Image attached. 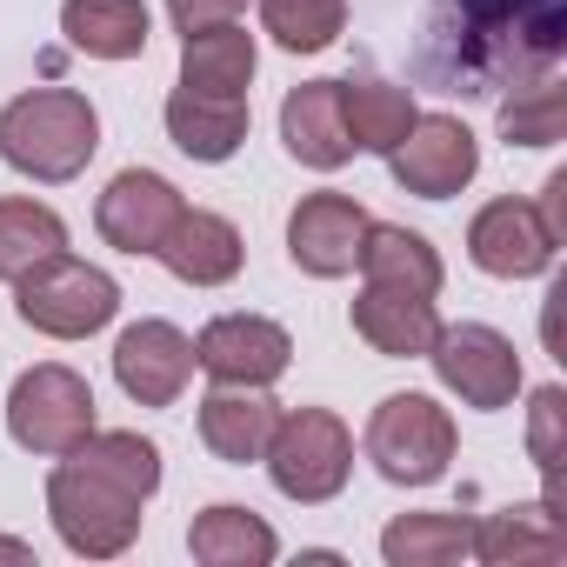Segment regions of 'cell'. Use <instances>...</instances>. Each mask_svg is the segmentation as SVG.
I'll use <instances>...</instances> for the list:
<instances>
[{
    "label": "cell",
    "instance_id": "obj_17",
    "mask_svg": "<svg viewBox=\"0 0 567 567\" xmlns=\"http://www.w3.org/2000/svg\"><path fill=\"white\" fill-rule=\"evenodd\" d=\"M354 334L374 348V354H388V361H427V348H434V334H441V315H434V301L427 295H408V288H361V301H354Z\"/></svg>",
    "mask_w": 567,
    "mask_h": 567
},
{
    "label": "cell",
    "instance_id": "obj_9",
    "mask_svg": "<svg viewBox=\"0 0 567 567\" xmlns=\"http://www.w3.org/2000/svg\"><path fill=\"white\" fill-rule=\"evenodd\" d=\"M467 254H474V267L494 274V280H534V274L554 267L560 234L547 227L540 200H514V194H507V200H487V207L467 220Z\"/></svg>",
    "mask_w": 567,
    "mask_h": 567
},
{
    "label": "cell",
    "instance_id": "obj_33",
    "mask_svg": "<svg viewBox=\"0 0 567 567\" xmlns=\"http://www.w3.org/2000/svg\"><path fill=\"white\" fill-rule=\"evenodd\" d=\"M540 214H547V227H554V234H567V174H554V181H547Z\"/></svg>",
    "mask_w": 567,
    "mask_h": 567
},
{
    "label": "cell",
    "instance_id": "obj_12",
    "mask_svg": "<svg viewBox=\"0 0 567 567\" xmlns=\"http://www.w3.org/2000/svg\"><path fill=\"white\" fill-rule=\"evenodd\" d=\"M114 381L141 408H174L194 381V341L174 321H134L114 341Z\"/></svg>",
    "mask_w": 567,
    "mask_h": 567
},
{
    "label": "cell",
    "instance_id": "obj_14",
    "mask_svg": "<svg viewBox=\"0 0 567 567\" xmlns=\"http://www.w3.org/2000/svg\"><path fill=\"white\" fill-rule=\"evenodd\" d=\"M361 234H368V207L354 194H308L288 214V260L315 280H341L354 274Z\"/></svg>",
    "mask_w": 567,
    "mask_h": 567
},
{
    "label": "cell",
    "instance_id": "obj_1",
    "mask_svg": "<svg viewBox=\"0 0 567 567\" xmlns=\"http://www.w3.org/2000/svg\"><path fill=\"white\" fill-rule=\"evenodd\" d=\"M567 48V0H447V21H434V61L461 81H540Z\"/></svg>",
    "mask_w": 567,
    "mask_h": 567
},
{
    "label": "cell",
    "instance_id": "obj_30",
    "mask_svg": "<svg viewBox=\"0 0 567 567\" xmlns=\"http://www.w3.org/2000/svg\"><path fill=\"white\" fill-rule=\"evenodd\" d=\"M74 454H81L87 467L114 474L121 487H134L141 501H154V487H161V447H154V441H141L134 427H107V434L94 427V434H87Z\"/></svg>",
    "mask_w": 567,
    "mask_h": 567
},
{
    "label": "cell",
    "instance_id": "obj_25",
    "mask_svg": "<svg viewBox=\"0 0 567 567\" xmlns=\"http://www.w3.org/2000/svg\"><path fill=\"white\" fill-rule=\"evenodd\" d=\"M341 114H348V141L368 147V154H394L414 127V87H394V81H341Z\"/></svg>",
    "mask_w": 567,
    "mask_h": 567
},
{
    "label": "cell",
    "instance_id": "obj_7",
    "mask_svg": "<svg viewBox=\"0 0 567 567\" xmlns=\"http://www.w3.org/2000/svg\"><path fill=\"white\" fill-rule=\"evenodd\" d=\"M8 434H14L28 454H48V461L74 454V447L94 434V388H87L74 368H61V361L28 368V374L8 388Z\"/></svg>",
    "mask_w": 567,
    "mask_h": 567
},
{
    "label": "cell",
    "instance_id": "obj_11",
    "mask_svg": "<svg viewBox=\"0 0 567 567\" xmlns=\"http://www.w3.org/2000/svg\"><path fill=\"white\" fill-rule=\"evenodd\" d=\"M388 167H394V181H401L408 194L447 200V194H461V187L481 174V141H474L467 121H454V114H414V127H408V141L388 154Z\"/></svg>",
    "mask_w": 567,
    "mask_h": 567
},
{
    "label": "cell",
    "instance_id": "obj_21",
    "mask_svg": "<svg viewBox=\"0 0 567 567\" xmlns=\"http://www.w3.org/2000/svg\"><path fill=\"white\" fill-rule=\"evenodd\" d=\"M361 280H374V288H408V295H441V254L427 247V234L414 227H394V220H368L361 234V254H354Z\"/></svg>",
    "mask_w": 567,
    "mask_h": 567
},
{
    "label": "cell",
    "instance_id": "obj_18",
    "mask_svg": "<svg viewBox=\"0 0 567 567\" xmlns=\"http://www.w3.org/2000/svg\"><path fill=\"white\" fill-rule=\"evenodd\" d=\"M274 421H280V401L267 388H227V381H214V394L200 401V441L227 467L260 461L267 441H274Z\"/></svg>",
    "mask_w": 567,
    "mask_h": 567
},
{
    "label": "cell",
    "instance_id": "obj_2",
    "mask_svg": "<svg viewBox=\"0 0 567 567\" xmlns=\"http://www.w3.org/2000/svg\"><path fill=\"white\" fill-rule=\"evenodd\" d=\"M101 154V114L74 87H34L0 107V161L28 181H74Z\"/></svg>",
    "mask_w": 567,
    "mask_h": 567
},
{
    "label": "cell",
    "instance_id": "obj_16",
    "mask_svg": "<svg viewBox=\"0 0 567 567\" xmlns=\"http://www.w3.org/2000/svg\"><path fill=\"white\" fill-rule=\"evenodd\" d=\"M280 141L288 154L315 174H334L354 161L348 141V114H341V81H301L288 101H280Z\"/></svg>",
    "mask_w": 567,
    "mask_h": 567
},
{
    "label": "cell",
    "instance_id": "obj_32",
    "mask_svg": "<svg viewBox=\"0 0 567 567\" xmlns=\"http://www.w3.org/2000/svg\"><path fill=\"white\" fill-rule=\"evenodd\" d=\"M247 0H167V14L181 34H200V28H220V21H240Z\"/></svg>",
    "mask_w": 567,
    "mask_h": 567
},
{
    "label": "cell",
    "instance_id": "obj_22",
    "mask_svg": "<svg viewBox=\"0 0 567 567\" xmlns=\"http://www.w3.org/2000/svg\"><path fill=\"white\" fill-rule=\"evenodd\" d=\"M61 34L87 61H141L154 21L141 0H61Z\"/></svg>",
    "mask_w": 567,
    "mask_h": 567
},
{
    "label": "cell",
    "instance_id": "obj_27",
    "mask_svg": "<svg viewBox=\"0 0 567 567\" xmlns=\"http://www.w3.org/2000/svg\"><path fill=\"white\" fill-rule=\"evenodd\" d=\"M467 534H474V520H461V514H401L381 534V560L388 567H454L467 554Z\"/></svg>",
    "mask_w": 567,
    "mask_h": 567
},
{
    "label": "cell",
    "instance_id": "obj_15",
    "mask_svg": "<svg viewBox=\"0 0 567 567\" xmlns=\"http://www.w3.org/2000/svg\"><path fill=\"white\" fill-rule=\"evenodd\" d=\"M154 260H161L174 280H187V288H227V280L240 274V260H247V247H240V227H234L227 214H214V207H181L174 227L161 234Z\"/></svg>",
    "mask_w": 567,
    "mask_h": 567
},
{
    "label": "cell",
    "instance_id": "obj_23",
    "mask_svg": "<svg viewBox=\"0 0 567 567\" xmlns=\"http://www.w3.org/2000/svg\"><path fill=\"white\" fill-rule=\"evenodd\" d=\"M187 554L200 567H267L280 554V534L254 514V507H234V501H214L207 514H194L187 527Z\"/></svg>",
    "mask_w": 567,
    "mask_h": 567
},
{
    "label": "cell",
    "instance_id": "obj_6",
    "mask_svg": "<svg viewBox=\"0 0 567 567\" xmlns=\"http://www.w3.org/2000/svg\"><path fill=\"white\" fill-rule=\"evenodd\" d=\"M368 461L394 487H434L454 461V414L434 394H388L368 414Z\"/></svg>",
    "mask_w": 567,
    "mask_h": 567
},
{
    "label": "cell",
    "instance_id": "obj_4",
    "mask_svg": "<svg viewBox=\"0 0 567 567\" xmlns=\"http://www.w3.org/2000/svg\"><path fill=\"white\" fill-rule=\"evenodd\" d=\"M14 308L48 341H87V334H101L121 315V288H114L107 267H87L74 254H54V260L28 267L14 280Z\"/></svg>",
    "mask_w": 567,
    "mask_h": 567
},
{
    "label": "cell",
    "instance_id": "obj_10",
    "mask_svg": "<svg viewBox=\"0 0 567 567\" xmlns=\"http://www.w3.org/2000/svg\"><path fill=\"white\" fill-rule=\"evenodd\" d=\"M295 361V334L267 315H220L194 341V368L227 388H274Z\"/></svg>",
    "mask_w": 567,
    "mask_h": 567
},
{
    "label": "cell",
    "instance_id": "obj_19",
    "mask_svg": "<svg viewBox=\"0 0 567 567\" xmlns=\"http://www.w3.org/2000/svg\"><path fill=\"white\" fill-rule=\"evenodd\" d=\"M247 127H254L247 94H194V87L167 94V141L187 161H234Z\"/></svg>",
    "mask_w": 567,
    "mask_h": 567
},
{
    "label": "cell",
    "instance_id": "obj_5",
    "mask_svg": "<svg viewBox=\"0 0 567 567\" xmlns=\"http://www.w3.org/2000/svg\"><path fill=\"white\" fill-rule=\"evenodd\" d=\"M260 461H267V481L288 494V501L321 507V501H334V494L348 487V474H354V434H348V421L328 414V408H295V414L274 421V441H267Z\"/></svg>",
    "mask_w": 567,
    "mask_h": 567
},
{
    "label": "cell",
    "instance_id": "obj_20",
    "mask_svg": "<svg viewBox=\"0 0 567 567\" xmlns=\"http://www.w3.org/2000/svg\"><path fill=\"white\" fill-rule=\"evenodd\" d=\"M467 554L487 560V567H527V560H560L567 554V534H560V514L547 501H527V507L487 514L467 534Z\"/></svg>",
    "mask_w": 567,
    "mask_h": 567
},
{
    "label": "cell",
    "instance_id": "obj_31",
    "mask_svg": "<svg viewBox=\"0 0 567 567\" xmlns=\"http://www.w3.org/2000/svg\"><path fill=\"white\" fill-rule=\"evenodd\" d=\"M560 421H567V394L534 388V401H527V454L547 474V507L554 514H560Z\"/></svg>",
    "mask_w": 567,
    "mask_h": 567
},
{
    "label": "cell",
    "instance_id": "obj_28",
    "mask_svg": "<svg viewBox=\"0 0 567 567\" xmlns=\"http://www.w3.org/2000/svg\"><path fill=\"white\" fill-rule=\"evenodd\" d=\"M260 28L288 54H321L348 28V0H260Z\"/></svg>",
    "mask_w": 567,
    "mask_h": 567
},
{
    "label": "cell",
    "instance_id": "obj_26",
    "mask_svg": "<svg viewBox=\"0 0 567 567\" xmlns=\"http://www.w3.org/2000/svg\"><path fill=\"white\" fill-rule=\"evenodd\" d=\"M54 254H68V220L48 200H28V194L0 200V280H8V288Z\"/></svg>",
    "mask_w": 567,
    "mask_h": 567
},
{
    "label": "cell",
    "instance_id": "obj_13",
    "mask_svg": "<svg viewBox=\"0 0 567 567\" xmlns=\"http://www.w3.org/2000/svg\"><path fill=\"white\" fill-rule=\"evenodd\" d=\"M181 207H187V200H181V187H174L167 174H154V167H121V174L107 181V194L94 200V227H101V240L121 247V254H154Z\"/></svg>",
    "mask_w": 567,
    "mask_h": 567
},
{
    "label": "cell",
    "instance_id": "obj_34",
    "mask_svg": "<svg viewBox=\"0 0 567 567\" xmlns=\"http://www.w3.org/2000/svg\"><path fill=\"white\" fill-rule=\"evenodd\" d=\"M0 560H8V567H34V547H28V540H8V534H0Z\"/></svg>",
    "mask_w": 567,
    "mask_h": 567
},
{
    "label": "cell",
    "instance_id": "obj_24",
    "mask_svg": "<svg viewBox=\"0 0 567 567\" xmlns=\"http://www.w3.org/2000/svg\"><path fill=\"white\" fill-rule=\"evenodd\" d=\"M254 61H260L254 54V34L240 21L181 34V87H194V94H247Z\"/></svg>",
    "mask_w": 567,
    "mask_h": 567
},
{
    "label": "cell",
    "instance_id": "obj_29",
    "mask_svg": "<svg viewBox=\"0 0 567 567\" xmlns=\"http://www.w3.org/2000/svg\"><path fill=\"white\" fill-rule=\"evenodd\" d=\"M560 127H567V87L547 74L514 87V101H501V141L507 147H554Z\"/></svg>",
    "mask_w": 567,
    "mask_h": 567
},
{
    "label": "cell",
    "instance_id": "obj_8",
    "mask_svg": "<svg viewBox=\"0 0 567 567\" xmlns=\"http://www.w3.org/2000/svg\"><path fill=\"white\" fill-rule=\"evenodd\" d=\"M427 361H434L441 388H447L461 408L494 414V408H514V394H520V354H514V341H507L501 328H487V321H454V328H441L434 348H427Z\"/></svg>",
    "mask_w": 567,
    "mask_h": 567
},
{
    "label": "cell",
    "instance_id": "obj_3",
    "mask_svg": "<svg viewBox=\"0 0 567 567\" xmlns=\"http://www.w3.org/2000/svg\"><path fill=\"white\" fill-rule=\"evenodd\" d=\"M141 507L147 501L134 487H121L114 474L87 467L81 454H61V467L48 474V520L68 540V554H81V560L127 554L134 534H141Z\"/></svg>",
    "mask_w": 567,
    "mask_h": 567
}]
</instances>
